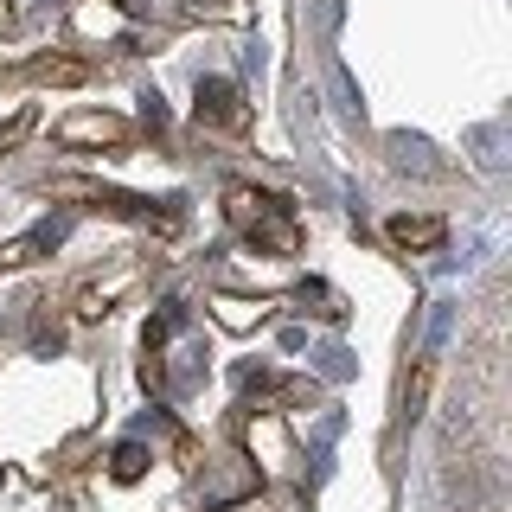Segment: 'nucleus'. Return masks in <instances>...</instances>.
<instances>
[{"mask_svg":"<svg viewBox=\"0 0 512 512\" xmlns=\"http://www.w3.org/2000/svg\"><path fill=\"white\" fill-rule=\"evenodd\" d=\"M244 448H250V468H263V474H288L295 468V442H288V423L276 410H256L250 423H244Z\"/></svg>","mask_w":512,"mask_h":512,"instance_id":"f257e3e1","label":"nucleus"},{"mask_svg":"<svg viewBox=\"0 0 512 512\" xmlns=\"http://www.w3.org/2000/svg\"><path fill=\"white\" fill-rule=\"evenodd\" d=\"M32 77L39 84H90V64L84 58H32Z\"/></svg>","mask_w":512,"mask_h":512,"instance_id":"f8f14e48","label":"nucleus"},{"mask_svg":"<svg viewBox=\"0 0 512 512\" xmlns=\"http://www.w3.org/2000/svg\"><path fill=\"white\" fill-rule=\"evenodd\" d=\"M135 282H141V263H116L109 276H90L84 288H77V320H103Z\"/></svg>","mask_w":512,"mask_h":512,"instance_id":"20e7f679","label":"nucleus"},{"mask_svg":"<svg viewBox=\"0 0 512 512\" xmlns=\"http://www.w3.org/2000/svg\"><path fill=\"white\" fill-rule=\"evenodd\" d=\"M58 141L64 148H128V122L116 109H71L58 122Z\"/></svg>","mask_w":512,"mask_h":512,"instance_id":"7ed1b4c3","label":"nucleus"},{"mask_svg":"<svg viewBox=\"0 0 512 512\" xmlns=\"http://www.w3.org/2000/svg\"><path fill=\"white\" fill-rule=\"evenodd\" d=\"M244 493H256V468L250 461H224L218 480L205 487V506H231V500H244Z\"/></svg>","mask_w":512,"mask_h":512,"instance_id":"9b49d317","label":"nucleus"},{"mask_svg":"<svg viewBox=\"0 0 512 512\" xmlns=\"http://www.w3.org/2000/svg\"><path fill=\"white\" fill-rule=\"evenodd\" d=\"M0 26H13V7H7V0H0Z\"/></svg>","mask_w":512,"mask_h":512,"instance_id":"f3484780","label":"nucleus"},{"mask_svg":"<svg viewBox=\"0 0 512 512\" xmlns=\"http://www.w3.org/2000/svg\"><path fill=\"white\" fill-rule=\"evenodd\" d=\"M199 122L218 128V135H244L250 128V103L231 77H199Z\"/></svg>","mask_w":512,"mask_h":512,"instance_id":"f03ea898","label":"nucleus"},{"mask_svg":"<svg viewBox=\"0 0 512 512\" xmlns=\"http://www.w3.org/2000/svg\"><path fill=\"white\" fill-rule=\"evenodd\" d=\"M269 212H276V199H269V192H256V186H224V218H231L237 231H256Z\"/></svg>","mask_w":512,"mask_h":512,"instance_id":"6e6552de","label":"nucleus"},{"mask_svg":"<svg viewBox=\"0 0 512 512\" xmlns=\"http://www.w3.org/2000/svg\"><path fill=\"white\" fill-rule=\"evenodd\" d=\"M109 474H116V480H141V474H148V448H141V442H122L116 461H109Z\"/></svg>","mask_w":512,"mask_h":512,"instance_id":"4468645a","label":"nucleus"},{"mask_svg":"<svg viewBox=\"0 0 512 512\" xmlns=\"http://www.w3.org/2000/svg\"><path fill=\"white\" fill-rule=\"evenodd\" d=\"M423 397H429V359H416V372L404 378V416L423 410Z\"/></svg>","mask_w":512,"mask_h":512,"instance_id":"2eb2a0df","label":"nucleus"},{"mask_svg":"<svg viewBox=\"0 0 512 512\" xmlns=\"http://www.w3.org/2000/svg\"><path fill=\"white\" fill-rule=\"evenodd\" d=\"M384 231H391V244H397V250H436L442 237H448V224H442L436 212H397L391 224H384Z\"/></svg>","mask_w":512,"mask_h":512,"instance_id":"39448f33","label":"nucleus"},{"mask_svg":"<svg viewBox=\"0 0 512 512\" xmlns=\"http://www.w3.org/2000/svg\"><path fill=\"white\" fill-rule=\"evenodd\" d=\"M391 160L397 167H416V173H436V160H429V141H410V135H391Z\"/></svg>","mask_w":512,"mask_h":512,"instance_id":"ddd939ff","label":"nucleus"},{"mask_svg":"<svg viewBox=\"0 0 512 512\" xmlns=\"http://www.w3.org/2000/svg\"><path fill=\"white\" fill-rule=\"evenodd\" d=\"M212 320H218V327H231V333H250V327H263V320H269V301H250V295H212Z\"/></svg>","mask_w":512,"mask_h":512,"instance_id":"1a4fd4ad","label":"nucleus"},{"mask_svg":"<svg viewBox=\"0 0 512 512\" xmlns=\"http://www.w3.org/2000/svg\"><path fill=\"white\" fill-rule=\"evenodd\" d=\"M282 397H288V404H320V384H314V378H288Z\"/></svg>","mask_w":512,"mask_h":512,"instance_id":"dca6fc26","label":"nucleus"},{"mask_svg":"<svg viewBox=\"0 0 512 512\" xmlns=\"http://www.w3.org/2000/svg\"><path fill=\"white\" fill-rule=\"evenodd\" d=\"M256 250H269V256H295L301 250V224L288 218V205H276V212H269L263 224H256V231H244Z\"/></svg>","mask_w":512,"mask_h":512,"instance_id":"0eeeda50","label":"nucleus"},{"mask_svg":"<svg viewBox=\"0 0 512 512\" xmlns=\"http://www.w3.org/2000/svg\"><path fill=\"white\" fill-rule=\"evenodd\" d=\"M58 224H39V231H26V237H13V244H0V269H20V263H39L45 250H58Z\"/></svg>","mask_w":512,"mask_h":512,"instance_id":"9d476101","label":"nucleus"},{"mask_svg":"<svg viewBox=\"0 0 512 512\" xmlns=\"http://www.w3.org/2000/svg\"><path fill=\"white\" fill-rule=\"evenodd\" d=\"M173 20H186V26H244L250 0H173Z\"/></svg>","mask_w":512,"mask_h":512,"instance_id":"423d86ee","label":"nucleus"}]
</instances>
